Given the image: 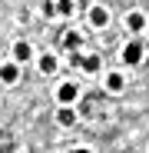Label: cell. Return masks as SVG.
Listing matches in <instances>:
<instances>
[{
	"label": "cell",
	"instance_id": "obj_1",
	"mask_svg": "<svg viewBox=\"0 0 149 153\" xmlns=\"http://www.w3.org/2000/svg\"><path fill=\"white\" fill-rule=\"evenodd\" d=\"M142 57H146L142 40H129L126 47H123V63H126V67H139V63H142Z\"/></svg>",
	"mask_w": 149,
	"mask_h": 153
},
{
	"label": "cell",
	"instance_id": "obj_2",
	"mask_svg": "<svg viewBox=\"0 0 149 153\" xmlns=\"http://www.w3.org/2000/svg\"><path fill=\"white\" fill-rule=\"evenodd\" d=\"M76 97H80V87H76V83H70V80H66V83L57 87V103H60V107L76 103Z\"/></svg>",
	"mask_w": 149,
	"mask_h": 153
},
{
	"label": "cell",
	"instance_id": "obj_3",
	"mask_svg": "<svg viewBox=\"0 0 149 153\" xmlns=\"http://www.w3.org/2000/svg\"><path fill=\"white\" fill-rule=\"evenodd\" d=\"M20 80V63H0V83H7V87H13Z\"/></svg>",
	"mask_w": 149,
	"mask_h": 153
},
{
	"label": "cell",
	"instance_id": "obj_4",
	"mask_svg": "<svg viewBox=\"0 0 149 153\" xmlns=\"http://www.w3.org/2000/svg\"><path fill=\"white\" fill-rule=\"evenodd\" d=\"M103 87H106V90H109V93H119V90H123V87H126V76H123V73H119V70H109V73H106V76H103Z\"/></svg>",
	"mask_w": 149,
	"mask_h": 153
},
{
	"label": "cell",
	"instance_id": "obj_5",
	"mask_svg": "<svg viewBox=\"0 0 149 153\" xmlns=\"http://www.w3.org/2000/svg\"><path fill=\"white\" fill-rule=\"evenodd\" d=\"M146 13H139V10H133V13H126V30H133V33H142L146 30Z\"/></svg>",
	"mask_w": 149,
	"mask_h": 153
},
{
	"label": "cell",
	"instance_id": "obj_6",
	"mask_svg": "<svg viewBox=\"0 0 149 153\" xmlns=\"http://www.w3.org/2000/svg\"><path fill=\"white\" fill-rule=\"evenodd\" d=\"M30 57H33V47H30L27 40H17V43H13V63H27Z\"/></svg>",
	"mask_w": 149,
	"mask_h": 153
},
{
	"label": "cell",
	"instance_id": "obj_7",
	"mask_svg": "<svg viewBox=\"0 0 149 153\" xmlns=\"http://www.w3.org/2000/svg\"><path fill=\"white\" fill-rule=\"evenodd\" d=\"M90 23H93V27H106V23H109L106 7H90Z\"/></svg>",
	"mask_w": 149,
	"mask_h": 153
},
{
	"label": "cell",
	"instance_id": "obj_8",
	"mask_svg": "<svg viewBox=\"0 0 149 153\" xmlns=\"http://www.w3.org/2000/svg\"><path fill=\"white\" fill-rule=\"evenodd\" d=\"M57 123L60 126H73V123H76V110H73V107H60L57 110Z\"/></svg>",
	"mask_w": 149,
	"mask_h": 153
},
{
	"label": "cell",
	"instance_id": "obj_9",
	"mask_svg": "<svg viewBox=\"0 0 149 153\" xmlns=\"http://www.w3.org/2000/svg\"><path fill=\"white\" fill-rule=\"evenodd\" d=\"M57 67H60L57 53H43L40 57V73H57Z\"/></svg>",
	"mask_w": 149,
	"mask_h": 153
},
{
	"label": "cell",
	"instance_id": "obj_10",
	"mask_svg": "<svg viewBox=\"0 0 149 153\" xmlns=\"http://www.w3.org/2000/svg\"><path fill=\"white\" fill-rule=\"evenodd\" d=\"M80 67H83L86 73H99V57H96V53H90V57H80Z\"/></svg>",
	"mask_w": 149,
	"mask_h": 153
},
{
	"label": "cell",
	"instance_id": "obj_11",
	"mask_svg": "<svg viewBox=\"0 0 149 153\" xmlns=\"http://www.w3.org/2000/svg\"><path fill=\"white\" fill-rule=\"evenodd\" d=\"M53 13L70 17V13H73V0H57V4H53Z\"/></svg>",
	"mask_w": 149,
	"mask_h": 153
},
{
	"label": "cell",
	"instance_id": "obj_12",
	"mask_svg": "<svg viewBox=\"0 0 149 153\" xmlns=\"http://www.w3.org/2000/svg\"><path fill=\"white\" fill-rule=\"evenodd\" d=\"M63 47H70V50H73V47H80V33H66Z\"/></svg>",
	"mask_w": 149,
	"mask_h": 153
},
{
	"label": "cell",
	"instance_id": "obj_13",
	"mask_svg": "<svg viewBox=\"0 0 149 153\" xmlns=\"http://www.w3.org/2000/svg\"><path fill=\"white\" fill-rule=\"evenodd\" d=\"M70 153H93V150H90V146H73Z\"/></svg>",
	"mask_w": 149,
	"mask_h": 153
},
{
	"label": "cell",
	"instance_id": "obj_14",
	"mask_svg": "<svg viewBox=\"0 0 149 153\" xmlns=\"http://www.w3.org/2000/svg\"><path fill=\"white\" fill-rule=\"evenodd\" d=\"M73 4H86V0H73Z\"/></svg>",
	"mask_w": 149,
	"mask_h": 153
}]
</instances>
